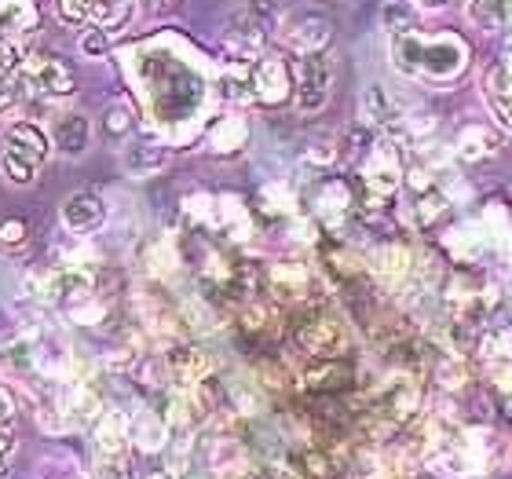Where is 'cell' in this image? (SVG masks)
<instances>
[{
  "label": "cell",
  "mask_w": 512,
  "mask_h": 479,
  "mask_svg": "<svg viewBox=\"0 0 512 479\" xmlns=\"http://www.w3.org/2000/svg\"><path fill=\"white\" fill-rule=\"evenodd\" d=\"M147 271L150 278L158 282H172L176 271H180V253H176V242L172 238H158V242L147 249Z\"/></svg>",
  "instance_id": "4316f807"
},
{
  "label": "cell",
  "mask_w": 512,
  "mask_h": 479,
  "mask_svg": "<svg viewBox=\"0 0 512 479\" xmlns=\"http://www.w3.org/2000/svg\"><path fill=\"white\" fill-rule=\"evenodd\" d=\"M143 479H180V469H176V465H165V469H150Z\"/></svg>",
  "instance_id": "7dc6e473"
},
{
  "label": "cell",
  "mask_w": 512,
  "mask_h": 479,
  "mask_svg": "<svg viewBox=\"0 0 512 479\" xmlns=\"http://www.w3.org/2000/svg\"><path fill=\"white\" fill-rule=\"evenodd\" d=\"M476 352L483 359H498V355H509L512 359V330H498V333H487L476 341Z\"/></svg>",
  "instance_id": "f35d334b"
},
{
  "label": "cell",
  "mask_w": 512,
  "mask_h": 479,
  "mask_svg": "<svg viewBox=\"0 0 512 479\" xmlns=\"http://www.w3.org/2000/svg\"><path fill=\"white\" fill-rule=\"evenodd\" d=\"M213 231H224L227 238L235 242H246L253 235V220H249V209L242 205L238 194H220L216 198V224Z\"/></svg>",
  "instance_id": "603a6c76"
},
{
  "label": "cell",
  "mask_w": 512,
  "mask_h": 479,
  "mask_svg": "<svg viewBox=\"0 0 512 479\" xmlns=\"http://www.w3.org/2000/svg\"><path fill=\"white\" fill-rule=\"evenodd\" d=\"M0 172L8 183H19V187H30L33 176H37V161H30L26 154H19L15 147L0 150Z\"/></svg>",
  "instance_id": "4dcf8cb0"
},
{
  "label": "cell",
  "mask_w": 512,
  "mask_h": 479,
  "mask_svg": "<svg viewBox=\"0 0 512 479\" xmlns=\"http://www.w3.org/2000/svg\"><path fill=\"white\" fill-rule=\"evenodd\" d=\"M216 362L202 348H187V344H176L169 352V377L172 388H194V384H205L213 377Z\"/></svg>",
  "instance_id": "5bb4252c"
},
{
  "label": "cell",
  "mask_w": 512,
  "mask_h": 479,
  "mask_svg": "<svg viewBox=\"0 0 512 479\" xmlns=\"http://www.w3.org/2000/svg\"><path fill=\"white\" fill-rule=\"evenodd\" d=\"M359 114H363L366 125H377V128H403V121H406V107L399 103V96H392V92L381 85V81L363 88Z\"/></svg>",
  "instance_id": "9a60e30c"
},
{
  "label": "cell",
  "mask_w": 512,
  "mask_h": 479,
  "mask_svg": "<svg viewBox=\"0 0 512 479\" xmlns=\"http://www.w3.org/2000/svg\"><path fill=\"white\" fill-rule=\"evenodd\" d=\"M494 304H498V286L480 282L472 275H454L443 286V308H447L450 319L465 322V326H480L494 311Z\"/></svg>",
  "instance_id": "7a4b0ae2"
},
{
  "label": "cell",
  "mask_w": 512,
  "mask_h": 479,
  "mask_svg": "<svg viewBox=\"0 0 512 479\" xmlns=\"http://www.w3.org/2000/svg\"><path fill=\"white\" fill-rule=\"evenodd\" d=\"M92 479H125V465H96Z\"/></svg>",
  "instance_id": "bcb514c9"
},
{
  "label": "cell",
  "mask_w": 512,
  "mask_h": 479,
  "mask_svg": "<svg viewBox=\"0 0 512 479\" xmlns=\"http://www.w3.org/2000/svg\"><path fill=\"white\" fill-rule=\"evenodd\" d=\"M132 447V421L125 410H103L92 432V454L96 465H125V454Z\"/></svg>",
  "instance_id": "52a82bcc"
},
{
  "label": "cell",
  "mask_w": 512,
  "mask_h": 479,
  "mask_svg": "<svg viewBox=\"0 0 512 479\" xmlns=\"http://www.w3.org/2000/svg\"><path fill=\"white\" fill-rule=\"evenodd\" d=\"M41 11L33 0H0V41H19L37 30Z\"/></svg>",
  "instance_id": "7402d4cb"
},
{
  "label": "cell",
  "mask_w": 512,
  "mask_h": 479,
  "mask_svg": "<svg viewBox=\"0 0 512 479\" xmlns=\"http://www.w3.org/2000/svg\"><path fill=\"white\" fill-rule=\"evenodd\" d=\"M352 191H348V183L344 180H326L315 191V216H319L326 227H341L352 213Z\"/></svg>",
  "instance_id": "ffe728a7"
},
{
  "label": "cell",
  "mask_w": 512,
  "mask_h": 479,
  "mask_svg": "<svg viewBox=\"0 0 512 479\" xmlns=\"http://www.w3.org/2000/svg\"><path fill=\"white\" fill-rule=\"evenodd\" d=\"M143 8H150V11H169V8H176V0H143Z\"/></svg>",
  "instance_id": "c3c4849f"
},
{
  "label": "cell",
  "mask_w": 512,
  "mask_h": 479,
  "mask_svg": "<svg viewBox=\"0 0 512 479\" xmlns=\"http://www.w3.org/2000/svg\"><path fill=\"white\" fill-rule=\"evenodd\" d=\"M227 388H231L235 414L249 417V414H260V410H264V392H260V384H256V381H249V377H235Z\"/></svg>",
  "instance_id": "1f68e13d"
},
{
  "label": "cell",
  "mask_w": 512,
  "mask_h": 479,
  "mask_svg": "<svg viewBox=\"0 0 512 479\" xmlns=\"http://www.w3.org/2000/svg\"><path fill=\"white\" fill-rule=\"evenodd\" d=\"M19 74H8V70H0V110H8L15 99H19Z\"/></svg>",
  "instance_id": "b9f144b4"
},
{
  "label": "cell",
  "mask_w": 512,
  "mask_h": 479,
  "mask_svg": "<svg viewBox=\"0 0 512 479\" xmlns=\"http://www.w3.org/2000/svg\"><path fill=\"white\" fill-rule=\"evenodd\" d=\"M260 209L267 216H293L297 213V194H293V187L286 180H271L260 191Z\"/></svg>",
  "instance_id": "f1b7e54d"
},
{
  "label": "cell",
  "mask_w": 512,
  "mask_h": 479,
  "mask_svg": "<svg viewBox=\"0 0 512 479\" xmlns=\"http://www.w3.org/2000/svg\"><path fill=\"white\" fill-rule=\"evenodd\" d=\"M498 150V132L487 125H465L458 132V143H454V158L461 161H483Z\"/></svg>",
  "instance_id": "d4e9b609"
},
{
  "label": "cell",
  "mask_w": 512,
  "mask_h": 479,
  "mask_svg": "<svg viewBox=\"0 0 512 479\" xmlns=\"http://www.w3.org/2000/svg\"><path fill=\"white\" fill-rule=\"evenodd\" d=\"M282 37L293 52L311 55L322 52L326 41H330V19L322 11H293L286 22H282Z\"/></svg>",
  "instance_id": "7c38bea8"
},
{
  "label": "cell",
  "mask_w": 512,
  "mask_h": 479,
  "mask_svg": "<svg viewBox=\"0 0 512 479\" xmlns=\"http://www.w3.org/2000/svg\"><path fill=\"white\" fill-rule=\"evenodd\" d=\"M509 311H512V308H509Z\"/></svg>",
  "instance_id": "db71d44e"
},
{
  "label": "cell",
  "mask_w": 512,
  "mask_h": 479,
  "mask_svg": "<svg viewBox=\"0 0 512 479\" xmlns=\"http://www.w3.org/2000/svg\"><path fill=\"white\" fill-rule=\"evenodd\" d=\"M465 15L483 30L512 26V0H465Z\"/></svg>",
  "instance_id": "484cf974"
},
{
  "label": "cell",
  "mask_w": 512,
  "mask_h": 479,
  "mask_svg": "<svg viewBox=\"0 0 512 479\" xmlns=\"http://www.w3.org/2000/svg\"><path fill=\"white\" fill-rule=\"evenodd\" d=\"M366 264H370V275H374L384 289L406 286L410 275H414V253H410V245H403L399 238L377 245Z\"/></svg>",
  "instance_id": "8fae6325"
},
{
  "label": "cell",
  "mask_w": 512,
  "mask_h": 479,
  "mask_svg": "<svg viewBox=\"0 0 512 479\" xmlns=\"http://www.w3.org/2000/svg\"><path fill=\"white\" fill-rule=\"evenodd\" d=\"M4 143L15 147L19 154H26L30 161H37V165H44L55 147L52 136H48L41 125H33V121H11V125L4 128Z\"/></svg>",
  "instance_id": "ac0fdd59"
},
{
  "label": "cell",
  "mask_w": 512,
  "mask_h": 479,
  "mask_svg": "<svg viewBox=\"0 0 512 479\" xmlns=\"http://www.w3.org/2000/svg\"><path fill=\"white\" fill-rule=\"evenodd\" d=\"M55 15L63 26L77 30V26L92 22V0H55Z\"/></svg>",
  "instance_id": "d590c367"
},
{
  "label": "cell",
  "mask_w": 512,
  "mask_h": 479,
  "mask_svg": "<svg viewBox=\"0 0 512 479\" xmlns=\"http://www.w3.org/2000/svg\"><path fill=\"white\" fill-rule=\"evenodd\" d=\"M450 198L443 191H428V194H421V202H417V220L421 224H436L439 216H447L450 213Z\"/></svg>",
  "instance_id": "8d00e7d4"
},
{
  "label": "cell",
  "mask_w": 512,
  "mask_h": 479,
  "mask_svg": "<svg viewBox=\"0 0 512 479\" xmlns=\"http://www.w3.org/2000/svg\"><path fill=\"white\" fill-rule=\"evenodd\" d=\"M55 406L66 414L70 428H81V425H92L103 417V399L99 392L92 388V381H66L59 384V395H55Z\"/></svg>",
  "instance_id": "4fadbf2b"
},
{
  "label": "cell",
  "mask_w": 512,
  "mask_h": 479,
  "mask_svg": "<svg viewBox=\"0 0 512 479\" xmlns=\"http://www.w3.org/2000/svg\"><path fill=\"white\" fill-rule=\"evenodd\" d=\"M15 454V436L8 428H0V479L8 476V458Z\"/></svg>",
  "instance_id": "ee69618b"
},
{
  "label": "cell",
  "mask_w": 512,
  "mask_h": 479,
  "mask_svg": "<svg viewBox=\"0 0 512 479\" xmlns=\"http://www.w3.org/2000/svg\"><path fill=\"white\" fill-rule=\"evenodd\" d=\"M52 143L55 150H63L66 158H81L92 143V125H88L85 114H55Z\"/></svg>",
  "instance_id": "d6986e66"
},
{
  "label": "cell",
  "mask_w": 512,
  "mask_h": 479,
  "mask_svg": "<svg viewBox=\"0 0 512 479\" xmlns=\"http://www.w3.org/2000/svg\"><path fill=\"white\" fill-rule=\"evenodd\" d=\"M271 289H275V297L286 300V304L311 300V271L304 264L282 260V264L271 267Z\"/></svg>",
  "instance_id": "44dd1931"
},
{
  "label": "cell",
  "mask_w": 512,
  "mask_h": 479,
  "mask_svg": "<svg viewBox=\"0 0 512 479\" xmlns=\"http://www.w3.org/2000/svg\"><path fill=\"white\" fill-rule=\"evenodd\" d=\"M183 216L198 227H213L216 224V198L205 191H194L183 198Z\"/></svg>",
  "instance_id": "836d02e7"
},
{
  "label": "cell",
  "mask_w": 512,
  "mask_h": 479,
  "mask_svg": "<svg viewBox=\"0 0 512 479\" xmlns=\"http://www.w3.org/2000/svg\"><path fill=\"white\" fill-rule=\"evenodd\" d=\"M502 249H505V256L512 260V227H509V235L502 238Z\"/></svg>",
  "instance_id": "f907efd6"
},
{
  "label": "cell",
  "mask_w": 512,
  "mask_h": 479,
  "mask_svg": "<svg viewBox=\"0 0 512 479\" xmlns=\"http://www.w3.org/2000/svg\"><path fill=\"white\" fill-rule=\"evenodd\" d=\"M333 88V63L322 52H311L297 66V107L300 114H319L330 99Z\"/></svg>",
  "instance_id": "8992f818"
},
{
  "label": "cell",
  "mask_w": 512,
  "mask_h": 479,
  "mask_svg": "<svg viewBox=\"0 0 512 479\" xmlns=\"http://www.w3.org/2000/svg\"><path fill=\"white\" fill-rule=\"evenodd\" d=\"M30 238V224L22 216H0V249H19Z\"/></svg>",
  "instance_id": "74e56055"
},
{
  "label": "cell",
  "mask_w": 512,
  "mask_h": 479,
  "mask_svg": "<svg viewBox=\"0 0 512 479\" xmlns=\"http://www.w3.org/2000/svg\"><path fill=\"white\" fill-rule=\"evenodd\" d=\"M110 37H114V30L92 26V30H85V37H81V52H85L88 59H103V55L110 52Z\"/></svg>",
  "instance_id": "ab89813d"
},
{
  "label": "cell",
  "mask_w": 512,
  "mask_h": 479,
  "mask_svg": "<svg viewBox=\"0 0 512 479\" xmlns=\"http://www.w3.org/2000/svg\"><path fill=\"white\" fill-rule=\"evenodd\" d=\"M443 245L461 264H480V260H487V253H494L502 245V238L494 235L483 220H465V224L450 227L447 235H443Z\"/></svg>",
  "instance_id": "ba28073f"
},
{
  "label": "cell",
  "mask_w": 512,
  "mask_h": 479,
  "mask_svg": "<svg viewBox=\"0 0 512 479\" xmlns=\"http://www.w3.org/2000/svg\"><path fill=\"white\" fill-rule=\"evenodd\" d=\"M297 344L315 359H341L352 348V330L344 319L333 315H315L297 330Z\"/></svg>",
  "instance_id": "5b68a950"
},
{
  "label": "cell",
  "mask_w": 512,
  "mask_h": 479,
  "mask_svg": "<svg viewBox=\"0 0 512 479\" xmlns=\"http://www.w3.org/2000/svg\"><path fill=\"white\" fill-rule=\"evenodd\" d=\"M249 139V121L242 114H224L209 128V150L213 154H238Z\"/></svg>",
  "instance_id": "cb8c5ba5"
},
{
  "label": "cell",
  "mask_w": 512,
  "mask_h": 479,
  "mask_svg": "<svg viewBox=\"0 0 512 479\" xmlns=\"http://www.w3.org/2000/svg\"><path fill=\"white\" fill-rule=\"evenodd\" d=\"M293 242L315 245L319 242V224L315 220H293Z\"/></svg>",
  "instance_id": "7bdbcfd3"
},
{
  "label": "cell",
  "mask_w": 512,
  "mask_h": 479,
  "mask_svg": "<svg viewBox=\"0 0 512 479\" xmlns=\"http://www.w3.org/2000/svg\"><path fill=\"white\" fill-rule=\"evenodd\" d=\"M165 161H169V147H165V139H139V143H128L121 150V165H125L128 176H154V172L165 169Z\"/></svg>",
  "instance_id": "e0dca14e"
},
{
  "label": "cell",
  "mask_w": 512,
  "mask_h": 479,
  "mask_svg": "<svg viewBox=\"0 0 512 479\" xmlns=\"http://www.w3.org/2000/svg\"><path fill=\"white\" fill-rule=\"evenodd\" d=\"M11 417H15V399H11V395L0 388V428L8 425Z\"/></svg>",
  "instance_id": "f6af8a7d"
},
{
  "label": "cell",
  "mask_w": 512,
  "mask_h": 479,
  "mask_svg": "<svg viewBox=\"0 0 512 479\" xmlns=\"http://www.w3.org/2000/svg\"><path fill=\"white\" fill-rule=\"evenodd\" d=\"M392 66L399 74L417 77V81H432V85H447L454 77L465 74L469 66V44L458 33H395L392 37Z\"/></svg>",
  "instance_id": "6da1fadb"
},
{
  "label": "cell",
  "mask_w": 512,
  "mask_h": 479,
  "mask_svg": "<svg viewBox=\"0 0 512 479\" xmlns=\"http://www.w3.org/2000/svg\"><path fill=\"white\" fill-rule=\"evenodd\" d=\"M19 77L37 99H66L77 92L74 70H70L55 52H30L26 63H22Z\"/></svg>",
  "instance_id": "3957f363"
},
{
  "label": "cell",
  "mask_w": 512,
  "mask_h": 479,
  "mask_svg": "<svg viewBox=\"0 0 512 479\" xmlns=\"http://www.w3.org/2000/svg\"><path fill=\"white\" fill-rule=\"evenodd\" d=\"M417 4L414 0H388V4H384L381 8V26L388 33H410L414 30V22H417Z\"/></svg>",
  "instance_id": "f546056e"
},
{
  "label": "cell",
  "mask_w": 512,
  "mask_h": 479,
  "mask_svg": "<svg viewBox=\"0 0 512 479\" xmlns=\"http://www.w3.org/2000/svg\"><path fill=\"white\" fill-rule=\"evenodd\" d=\"M297 92L293 85V74H289V66L278 59V55H260L253 66V96L256 103H264V107H282L289 96Z\"/></svg>",
  "instance_id": "9c48e42d"
},
{
  "label": "cell",
  "mask_w": 512,
  "mask_h": 479,
  "mask_svg": "<svg viewBox=\"0 0 512 479\" xmlns=\"http://www.w3.org/2000/svg\"><path fill=\"white\" fill-rule=\"evenodd\" d=\"M436 377H439V384L447 388V392H454V388H465L469 384V366H465V359L461 355H447V359L439 362V370H436Z\"/></svg>",
  "instance_id": "e575fe53"
},
{
  "label": "cell",
  "mask_w": 512,
  "mask_h": 479,
  "mask_svg": "<svg viewBox=\"0 0 512 479\" xmlns=\"http://www.w3.org/2000/svg\"><path fill=\"white\" fill-rule=\"evenodd\" d=\"M132 128H136V110L128 107V103H114V107L107 110V118H103V136H107L110 143H125Z\"/></svg>",
  "instance_id": "d6a6232c"
},
{
  "label": "cell",
  "mask_w": 512,
  "mask_h": 479,
  "mask_svg": "<svg viewBox=\"0 0 512 479\" xmlns=\"http://www.w3.org/2000/svg\"><path fill=\"white\" fill-rule=\"evenodd\" d=\"M363 183L374 198H392L403 183V154L395 139H381L363 158Z\"/></svg>",
  "instance_id": "277c9868"
},
{
  "label": "cell",
  "mask_w": 512,
  "mask_h": 479,
  "mask_svg": "<svg viewBox=\"0 0 512 479\" xmlns=\"http://www.w3.org/2000/svg\"><path fill=\"white\" fill-rule=\"evenodd\" d=\"M414 4H417L421 11H439L443 4H447V0H414Z\"/></svg>",
  "instance_id": "681fc988"
},
{
  "label": "cell",
  "mask_w": 512,
  "mask_h": 479,
  "mask_svg": "<svg viewBox=\"0 0 512 479\" xmlns=\"http://www.w3.org/2000/svg\"><path fill=\"white\" fill-rule=\"evenodd\" d=\"M505 59H512V33L505 37Z\"/></svg>",
  "instance_id": "f5cc1de1"
},
{
  "label": "cell",
  "mask_w": 512,
  "mask_h": 479,
  "mask_svg": "<svg viewBox=\"0 0 512 479\" xmlns=\"http://www.w3.org/2000/svg\"><path fill=\"white\" fill-rule=\"evenodd\" d=\"M491 388H494V399H498V406H502L505 417L512 421V362H509V366H498V370H494Z\"/></svg>",
  "instance_id": "60d3db41"
},
{
  "label": "cell",
  "mask_w": 512,
  "mask_h": 479,
  "mask_svg": "<svg viewBox=\"0 0 512 479\" xmlns=\"http://www.w3.org/2000/svg\"><path fill=\"white\" fill-rule=\"evenodd\" d=\"M483 92H487V99H491V110L498 114V121H502L505 128H512V85H509V77H505L502 66L483 77Z\"/></svg>",
  "instance_id": "83f0119b"
},
{
  "label": "cell",
  "mask_w": 512,
  "mask_h": 479,
  "mask_svg": "<svg viewBox=\"0 0 512 479\" xmlns=\"http://www.w3.org/2000/svg\"><path fill=\"white\" fill-rule=\"evenodd\" d=\"M502 70H505V77H509V85H512V59H505Z\"/></svg>",
  "instance_id": "816d5d0a"
},
{
  "label": "cell",
  "mask_w": 512,
  "mask_h": 479,
  "mask_svg": "<svg viewBox=\"0 0 512 479\" xmlns=\"http://www.w3.org/2000/svg\"><path fill=\"white\" fill-rule=\"evenodd\" d=\"M128 421H132V443L143 454H158V450L169 447V417L165 414L150 410V406H139Z\"/></svg>",
  "instance_id": "2e32d148"
},
{
  "label": "cell",
  "mask_w": 512,
  "mask_h": 479,
  "mask_svg": "<svg viewBox=\"0 0 512 479\" xmlns=\"http://www.w3.org/2000/svg\"><path fill=\"white\" fill-rule=\"evenodd\" d=\"M59 220H63V227L70 235H92L103 224H110V205L96 191H77L63 202Z\"/></svg>",
  "instance_id": "30bf717a"
}]
</instances>
